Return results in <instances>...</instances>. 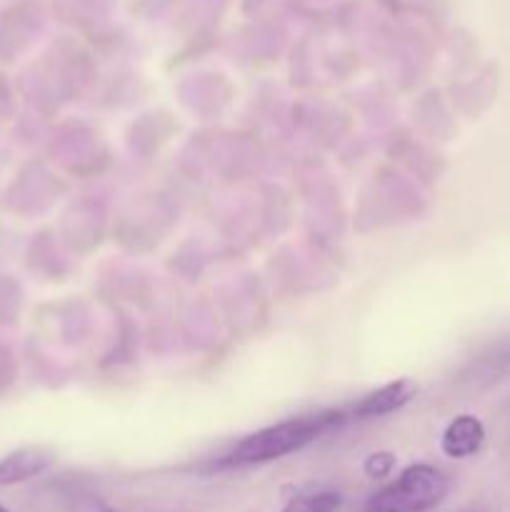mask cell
Segmentation results:
<instances>
[{
  "mask_svg": "<svg viewBox=\"0 0 510 512\" xmlns=\"http://www.w3.org/2000/svg\"><path fill=\"white\" fill-rule=\"evenodd\" d=\"M415 383L408 378H400L395 383L383 385L375 393H368L365 398H360L358 403L350 410V418L355 420H370V418H383V415L395 413V410L403 408L405 403H410V398L415 395Z\"/></svg>",
  "mask_w": 510,
  "mask_h": 512,
  "instance_id": "3",
  "label": "cell"
},
{
  "mask_svg": "<svg viewBox=\"0 0 510 512\" xmlns=\"http://www.w3.org/2000/svg\"><path fill=\"white\" fill-rule=\"evenodd\" d=\"M103 512H115V510H103Z\"/></svg>",
  "mask_w": 510,
  "mask_h": 512,
  "instance_id": "9",
  "label": "cell"
},
{
  "mask_svg": "<svg viewBox=\"0 0 510 512\" xmlns=\"http://www.w3.org/2000/svg\"><path fill=\"white\" fill-rule=\"evenodd\" d=\"M485 443V428L475 415H458L443 433V453L448 458L463 460L478 453Z\"/></svg>",
  "mask_w": 510,
  "mask_h": 512,
  "instance_id": "5",
  "label": "cell"
},
{
  "mask_svg": "<svg viewBox=\"0 0 510 512\" xmlns=\"http://www.w3.org/2000/svg\"><path fill=\"white\" fill-rule=\"evenodd\" d=\"M340 503H343V498L338 493L323 490V493H308L288 500L280 512H338Z\"/></svg>",
  "mask_w": 510,
  "mask_h": 512,
  "instance_id": "6",
  "label": "cell"
},
{
  "mask_svg": "<svg viewBox=\"0 0 510 512\" xmlns=\"http://www.w3.org/2000/svg\"><path fill=\"white\" fill-rule=\"evenodd\" d=\"M395 468V455L388 450H380V453H370L363 463V473L370 480H383L393 473Z\"/></svg>",
  "mask_w": 510,
  "mask_h": 512,
  "instance_id": "7",
  "label": "cell"
},
{
  "mask_svg": "<svg viewBox=\"0 0 510 512\" xmlns=\"http://www.w3.org/2000/svg\"><path fill=\"white\" fill-rule=\"evenodd\" d=\"M450 480L433 465H410L395 483L370 495L365 512H430L448 498Z\"/></svg>",
  "mask_w": 510,
  "mask_h": 512,
  "instance_id": "2",
  "label": "cell"
},
{
  "mask_svg": "<svg viewBox=\"0 0 510 512\" xmlns=\"http://www.w3.org/2000/svg\"><path fill=\"white\" fill-rule=\"evenodd\" d=\"M50 463H53V455L45 448L13 450V453H8L5 458H0V488L33 480L35 475L45 473Z\"/></svg>",
  "mask_w": 510,
  "mask_h": 512,
  "instance_id": "4",
  "label": "cell"
},
{
  "mask_svg": "<svg viewBox=\"0 0 510 512\" xmlns=\"http://www.w3.org/2000/svg\"><path fill=\"white\" fill-rule=\"evenodd\" d=\"M0 512H8V510H5V508H3V505H0Z\"/></svg>",
  "mask_w": 510,
  "mask_h": 512,
  "instance_id": "8",
  "label": "cell"
},
{
  "mask_svg": "<svg viewBox=\"0 0 510 512\" xmlns=\"http://www.w3.org/2000/svg\"><path fill=\"white\" fill-rule=\"evenodd\" d=\"M348 420L343 410H328V413L303 415V418L285 420V423L270 425V428L258 430V433L248 435L240 440L223 460V468H243V465H258L270 463V460L285 458V455L295 453V450L305 448L308 443L318 440L320 435L330 433L333 428Z\"/></svg>",
  "mask_w": 510,
  "mask_h": 512,
  "instance_id": "1",
  "label": "cell"
}]
</instances>
